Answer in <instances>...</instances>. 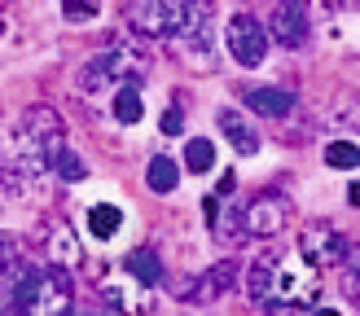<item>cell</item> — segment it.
Wrapping results in <instances>:
<instances>
[{"label":"cell","mask_w":360,"mask_h":316,"mask_svg":"<svg viewBox=\"0 0 360 316\" xmlns=\"http://www.w3.org/2000/svg\"><path fill=\"white\" fill-rule=\"evenodd\" d=\"M185 163H189V171H211L215 145H211V140H202V136H193L189 145H185Z\"/></svg>","instance_id":"obj_24"},{"label":"cell","mask_w":360,"mask_h":316,"mask_svg":"<svg viewBox=\"0 0 360 316\" xmlns=\"http://www.w3.org/2000/svg\"><path fill=\"white\" fill-rule=\"evenodd\" d=\"M119 224H123V216H119V206H110V202H97L93 211H88V233H93V237H115Z\"/></svg>","instance_id":"obj_21"},{"label":"cell","mask_w":360,"mask_h":316,"mask_svg":"<svg viewBox=\"0 0 360 316\" xmlns=\"http://www.w3.org/2000/svg\"><path fill=\"white\" fill-rule=\"evenodd\" d=\"M189 9L193 5H176V0H136L123 13H128V22L141 40H176V31L185 27Z\"/></svg>","instance_id":"obj_4"},{"label":"cell","mask_w":360,"mask_h":316,"mask_svg":"<svg viewBox=\"0 0 360 316\" xmlns=\"http://www.w3.org/2000/svg\"><path fill=\"white\" fill-rule=\"evenodd\" d=\"M347 202H352V206H360V180H352V185H347Z\"/></svg>","instance_id":"obj_29"},{"label":"cell","mask_w":360,"mask_h":316,"mask_svg":"<svg viewBox=\"0 0 360 316\" xmlns=\"http://www.w3.org/2000/svg\"><path fill=\"white\" fill-rule=\"evenodd\" d=\"M242 211H246V237H259V242H273L290 224V202L281 193H255Z\"/></svg>","instance_id":"obj_9"},{"label":"cell","mask_w":360,"mask_h":316,"mask_svg":"<svg viewBox=\"0 0 360 316\" xmlns=\"http://www.w3.org/2000/svg\"><path fill=\"white\" fill-rule=\"evenodd\" d=\"M246 294L250 303H273L277 294V259H255L246 268Z\"/></svg>","instance_id":"obj_16"},{"label":"cell","mask_w":360,"mask_h":316,"mask_svg":"<svg viewBox=\"0 0 360 316\" xmlns=\"http://www.w3.org/2000/svg\"><path fill=\"white\" fill-rule=\"evenodd\" d=\"M326 163L334 171H352V167H360V150L352 145V140H330V145H326Z\"/></svg>","instance_id":"obj_22"},{"label":"cell","mask_w":360,"mask_h":316,"mask_svg":"<svg viewBox=\"0 0 360 316\" xmlns=\"http://www.w3.org/2000/svg\"><path fill=\"white\" fill-rule=\"evenodd\" d=\"M312 316H338V312H312Z\"/></svg>","instance_id":"obj_30"},{"label":"cell","mask_w":360,"mask_h":316,"mask_svg":"<svg viewBox=\"0 0 360 316\" xmlns=\"http://www.w3.org/2000/svg\"><path fill=\"white\" fill-rule=\"evenodd\" d=\"M299 255L312 263V268H338L347 259V237L338 233L330 220H312L303 224L299 233Z\"/></svg>","instance_id":"obj_7"},{"label":"cell","mask_w":360,"mask_h":316,"mask_svg":"<svg viewBox=\"0 0 360 316\" xmlns=\"http://www.w3.org/2000/svg\"><path fill=\"white\" fill-rule=\"evenodd\" d=\"M238 286V263L233 259H220V263H211V268H202V277H193L185 281V303H198V308H207V303H220V298Z\"/></svg>","instance_id":"obj_10"},{"label":"cell","mask_w":360,"mask_h":316,"mask_svg":"<svg viewBox=\"0 0 360 316\" xmlns=\"http://www.w3.org/2000/svg\"><path fill=\"white\" fill-rule=\"evenodd\" d=\"M176 58L180 66H189L193 75H215L220 70V48H215V22H211V13L207 5H193L189 18H185V27L176 31Z\"/></svg>","instance_id":"obj_3"},{"label":"cell","mask_w":360,"mask_h":316,"mask_svg":"<svg viewBox=\"0 0 360 316\" xmlns=\"http://www.w3.org/2000/svg\"><path fill=\"white\" fill-rule=\"evenodd\" d=\"M343 294L360 308V255L352 259V268H343Z\"/></svg>","instance_id":"obj_25"},{"label":"cell","mask_w":360,"mask_h":316,"mask_svg":"<svg viewBox=\"0 0 360 316\" xmlns=\"http://www.w3.org/2000/svg\"><path fill=\"white\" fill-rule=\"evenodd\" d=\"M163 132H167V136H176V132H180V110H176V105L163 114Z\"/></svg>","instance_id":"obj_28"},{"label":"cell","mask_w":360,"mask_h":316,"mask_svg":"<svg viewBox=\"0 0 360 316\" xmlns=\"http://www.w3.org/2000/svg\"><path fill=\"white\" fill-rule=\"evenodd\" d=\"M58 171H62V180H79V176H84V163H79L75 154H62V158H58Z\"/></svg>","instance_id":"obj_26"},{"label":"cell","mask_w":360,"mask_h":316,"mask_svg":"<svg viewBox=\"0 0 360 316\" xmlns=\"http://www.w3.org/2000/svg\"><path fill=\"white\" fill-rule=\"evenodd\" d=\"M123 268H128V272L141 281V286H158V277H163V263H158V255H154V251H146V246L123 259Z\"/></svg>","instance_id":"obj_19"},{"label":"cell","mask_w":360,"mask_h":316,"mask_svg":"<svg viewBox=\"0 0 360 316\" xmlns=\"http://www.w3.org/2000/svg\"><path fill=\"white\" fill-rule=\"evenodd\" d=\"M242 101L259 119H285L295 110V93H285V88H242Z\"/></svg>","instance_id":"obj_15"},{"label":"cell","mask_w":360,"mask_h":316,"mask_svg":"<svg viewBox=\"0 0 360 316\" xmlns=\"http://www.w3.org/2000/svg\"><path fill=\"white\" fill-rule=\"evenodd\" d=\"M101 58H105V66H110V75H115L119 88H136L150 75V58L141 48H132V44H115V48H105Z\"/></svg>","instance_id":"obj_12"},{"label":"cell","mask_w":360,"mask_h":316,"mask_svg":"<svg viewBox=\"0 0 360 316\" xmlns=\"http://www.w3.org/2000/svg\"><path fill=\"white\" fill-rule=\"evenodd\" d=\"M75 88L84 97H101V93H115V75H110V66H105V58L97 53V58H88L84 66H79V75H75Z\"/></svg>","instance_id":"obj_17"},{"label":"cell","mask_w":360,"mask_h":316,"mask_svg":"<svg viewBox=\"0 0 360 316\" xmlns=\"http://www.w3.org/2000/svg\"><path fill=\"white\" fill-rule=\"evenodd\" d=\"M49 263H58V268H75V263H79V242L62 224L49 233Z\"/></svg>","instance_id":"obj_18"},{"label":"cell","mask_w":360,"mask_h":316,"mask_svg":"<svg viewBox=\"0 0 360 316\" xmlns=\"http://www.w3.org/2000/svg\"><path fill=\"white\" fill-rule=\"evenodd\" d=\"M215 123L224 128L229 145L238 150V154H259V128H255V123H250L242 110H233V105H224V110L215 114Z\"/></svg>","instance_id":"obj_14"},{"label":"cell","mask_w":360,"mask_h":316,"mask_svg":"<svg viewBox=\"0 0 360 316\" xmlns=\"http://www.w3.org/2000/svg\"><path fill=\"white\" fill-rule=\"evenodd\" d=\"M97 286H101V298H105V303H110L115 312H123V316H146V312H150V286H141L128 268L97 272Z\"/></svg>","instance_id":"obj_8"},{"label":"cell","mask_w":360,"mask_h":316,"mask_svg":"<svg viewBox=\"0 0 360 316\" xmlns=\"http://www.w3.org/2000/svg\"><path fill=\"white\" fill-rule=\"evenodd\" d=\"M316 294H321V281H316V268L308 259L303 255L277 259V294H273V303L295 312V308H312Z\"/></svg>","instance_id":"obj_5"},{"label":"cell","mask_w":360,"mask_h":316,"mask_svg":"<svg viewBox=\"0 0 360 316\" xmlns=\"http://www.w3.org/2000/svg\"><path fill=\"white\" fill-rule=\"evenodd\" d=\"M224 44L238 66H259L268 58V27L255 13H233L224 22Z\"/></svg>","instance_id":"obj_6"},{"label":"cell","mask_w":360,"mask_h":316,"mask_svg":"<svg viewBox=\"0 0 360 316\" xmlns=\"http://www.w3.org/2000/svg\"><path fill=\"white\" fill-rule=\"evenodd\" d=\"M62 136H66V123L53 105H31V110L18 114V123L9 128V176L13 180H40L49 176V167L66 154L62 150Z\"/></svg>","instance_id":"obj_1"},{"label":"cell","mask_w":360,"mask_h":316,"mask_svg":"<svg viewBox=\"0 0 360 316\" xmlns=\"http://www.w3.org/2000/svg\"><path fill=\"white\" fill-rule=\"evenodd\" d=\"M146 185H150L154 193H172V189L180 185V167L172 163V158L154 154V158H150V167H146Z\"/></svg>","instance_id":"obj_20"},{"label":"cell","mask_w":360,"mask_h":316,"mask_svg":"<svg viewBox=\"0 0 360 316\" xmlns=\"http://www.w3.org/2000/svg\"><path fill=\"white\" fill-rule=\"evenodd\" d=\"M115 114H119V123H141L146 105H141L136 88H119V93H115Z\"/></svg>","instance_id":"obj_23"},{"label":"cell","mask_w":360,"mask_h":316,"mask_svg":"<svg viewBox=\"0 0 360 316\" xmlns=\"http://www.w3.org/2000/svg\"><path fill=\"white\" fill-rule=\"evenodd\" d=\"M264 27L281 48H303L308 44V9L303 5H273Z\"/></svg>","instance_id":"obj_11"},{"label":"cell","mask_w":360,"mask_h":316,"mask_svg":"<svg viewBox=\"0 0 360 316\" xmlns=\"http://www.w3.org/2000/svg\"><path fill=\"white\" fill-rule=\"evenodd\" d=\"M18 316H70V272L49 263V268H31L22 290L13 294Z\"/></svg>","instance_id":"obj_2"},{"label":"cell","mask_w":360,"mask_h":316,"mask_svg":"<svg viewBox=\"0 0 360 316\" xmlns=\"http://www.w3.org/2000/svg\"><path fill=\"white\" fill-rule=\"evenodd\" d=\"M62 13L70 18V22H93V18H97V5H66Z\"/></svg>","instance_id":"obj_27"},{"label":"cell","mask_w":360,"mask_h":316,"mask_svg":"<svg viewBox=\"0 0 360 316\" xmlns=\"http://www.w3.org/2000/svg\"><path fill=\"white\" fill-rule=\"evenodd\" d=\"M316 119L326 128H338V132H360V93H352V88L330 93V101H321Z\"/></svg>","instance_id":"obj_13"}]
</instances>
